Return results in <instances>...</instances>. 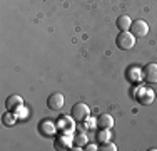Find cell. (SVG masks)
Wrapping results in <instances>:
<instances>
[{
  "mask_svg": "<svg viewBox=\"0 0 157 151\" xmlns=\"http://www.w3.org/2000/svg\"><path fill=\"white\" fill-rule=\"evenodd\" d=\"M89 116H90V109H89L87 104L77 103V104L72 108V118H74V121H75V123H85Z\"/></svg>",
  "mask_w": 157,
  "mask_h": 151,
  "instance_id": "obj_1",
  "label": "cell"
},
{
  "mask_svg": "<svg viewBox=\"0 0 157 151\" xmlns=\"http://www.w3.org/2000/svg\"><path fill=\"white\" fill-rule=\"evenodd\" d=\"M115 44H117V47L122 49V51H129V49H132L134 44H136V37H134L130 32L124 30V32H121V34L117 35Z\"/></svg>",
  "mask_w": 157,
  "mask_h": 151,
  "instance_id": "obj_2",
  "label": "cell"
},
{
  "mask_svg": "<svg viewBox=\"0 0 157 151\" xmlns=\"http://www.w3.org/2000/svg\"><path fill=\"white\" fill-rule=\"evenodd\" d=\"M142 79L145 82H149V84H155L157 82V64L151 62L147 66H144V69H142Z\"/></svg>",
  "mask_w": 157,
  "mask_h": 151,
  "instance_id": "obj_3",
  "label": "cell"
},
{
  "mask_svg": "<svg viewBox=\"0 0 157 151\" xmlns=\"http://www.w3.org/2000/svg\"><path fill=\"white\" fill-rule=\"evenodd\" d=\"M130 32H132L134 37L140 39V37H145L149 34V25L144 20H134L132 25H130Z\"/></svg>",
  "mask_w": 157,
  "mask_h": 151,
  "instance_id": "obj_4",
  "label": "cell"
},
{
  "mask_svg": "<svg viewBox=\"0 0 157 151\" xmlns=\"http://www.w3.org/2000/svg\"><path fill=\"white\" fill-rule=\"evenodd\" d=\"M47 106L54 111H59V109L63 108V96L60 92H54L50 94V97L47 99Z\"/></svg>",
  "mask_w": 157,
  "mask_h": 151,
  "instance_id": "obj_5",
  "label": "cell"
},
{
  "mask_svg": "<svg viewBox=\"0 0 157 151\" xmlns=\"http://www.w3.org/2000/svg\"><path fill=\"white\" fill-rule=\"evenodd\" d=\"M39 131H40V134L42 136H54L55 133V124L52 123L50 119H42L39 123Z\"/></svg>",
  "mask_w": 157,
  "mask_h": 151,
  "instance_id": "obj_6",
  "label": "cell"
},
{
  "mask_svg": "<svg viewBox=\"0 0 157 151\" xmlns=\"http://www.w3.org/2000/svg\"><path fill=\"white\" fill-rule=\"evenodd\" d=\"M59 128L63 131V134H72V131H74V121H70L67 116H60V118H59Z\"/></svg>",
  "mask_w": 157,
  "mask_h": 151,
  "instance_id": "obj_7",
  "label": "cell"
},
{
  "mask_svg": "<svg viewBox=\"0 0 157 151\" xmlns=\"http://www.w3.org/2000/svg\"><path fill=\"white\" fill-rule=\"evenodd\" d=\"M97 126H99L100 129H110V128L114 126V119H112L110 114H100L99 118H97Z\"/></svg>",
  "mask_w": 157,
  "mask_h": 151,
  "instance_id": "obj_8",
  "label": "cell"
},
{
  "mask_svg": "<svg viewBox=\"0 0 157 151\" xmlns=\"http://www.w3.org/2000/svg\"><path fill=\"white\" fill-rule=\"evenodd\" d=\"M22 104H24V101H22V97L17 96V94H13V96H10L9 99H7V109H9V111H15V109L22 108Z\"/></svg>",
  "mask_w": 157,
  "mask_h": 151,
  "instance_id": "obj_9",
  "label": "cell"
},
{
  "mask_svg": "<svg viewBox=\"0 0 157 151\" xmlns=\"http://www.w3.org/2000/svg\"><path fill=\"white\" fill-rule=\"evenodd\" d=\"M130 25H132V20H130L129 15H121V17L117 18V29L121 30V32H124V30H129Z\"/></svg>",
  "mask_w": 157,
  "mask_h": 151,
  "instance_id": "obj_10",
  "label": "cell"
},
{
  "mask_svg": "<svg viewBox=\"0 0 157 151\" xmlns=\"http://www.w3.org/2000/svg\"><path fill=\"white\" fill-rule=\"evenodd\" d=\"M152 101H154V91L152 89L140 91V96H139V103L140 104H151Z\"/></svg>",
  "mask_w": 157,
  "mask_h": 151,
  "instance_id": "obj_11",
  "label": "cell"
},
{
  "mask_svg": "<svg viewBox=\"0 0 157 151\" xmlns=\"http://www.w3.org/2000/svg\"><path fill=\"white\" fill-rule=\"evenodd\" d=\"M69 145H70V138L69 136H63V134L57 136V138H55V143H54V146L57 149H69Z\"/></svg>",
  "mask_w": 157,
  "mask_h": 151,
  "instance_id": "obj_12",
  "label": "cell"
},
{
  "mask_svg": "<svg viewBox=\"0 0 157 151\" xmlns=\"http://www.w3.org/2000/svg\"><path fill=\"white\" fill-rule=\"evenodd\" d=\"M15 121H17V118L10 111L7 112V114H3V124H5V126H13V124H15Z\"/></svg>",
  "mask_w": 157,
  "mask_h": 151,
  "instance_id": "obj_13",
  "label": "cell"
},
{
  "mask_svg": "<svg viewBox=\"0 0 157 151\" xmlns=\"http://www.w3.org/2000/svg\"><path fill=\"white\" fill-rule=\"evenodd\" d=\"M97 139H99L100 143L109 141V139H110V133H109V129H100L99 133H97Z\"/></svg>",
  "mask_w": 157,
  "mask_h": 151,
  "instance_id": "obj_14",
  "label": "cell"
},
{
  "mask_svg": "<svg viewBox=\"0 0 157 151\" xmlns=\"http://www.w3.org/2000/svg\"><path fill=\"white\" fill-rule=\"evenodd\" d=\"M100 149H102V151H115L117 148H115V145H112V143L105 141V143H102V145H100Z\"/></svg>",
  "mask_w": 157,
  "mask_h": 151,
  "instance_id": "obj_15",
  "label": "cell"
},
{
  "mask_svg": "<svg viewBox=\"0 0 157 151\" xmlns=\"http://www.w3.org/2000/svg\"><path fill=\"white\" fill-rule=\"evenodd\" d=\"M75 141H77V146H82V145H85V141H87V138H85V134H78L75 136Z\"/></svg>",
  "mask_w": 157,
  "mask_h": 151,
  "instance_id": "obj_16",
  "label": "cell"
},
{
  "mask_svg": "<svg viewBox=\"0 0 157 151\" xmlns=\"http://www.w3.org/2000/svg\"><path fill=\"white\" fill-rule=\"evenodd\" d=\"M85 149H89V151H90V149H92V151H94V149H97V148H95V146H94V145H87V148H85Z\"/></svg>",
  "mask_w": 157,
  "mask_h": 151,
  "instance_id": "obj_17",
  "label": "cell"
}]
</instances>
